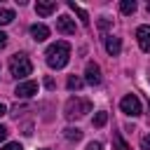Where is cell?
I'll return each instance as SVG.
<instances>
[{"mask_svg":"<svg viewBox=\"0 0 150 150\" xmlns=\"http://www.w3.org/2000/svg\"><path fill=\"white\" fill-rule=\"evenodd\" d=\"M84 82L91 84V87L101 84V68L96 63H87V68H84Z\"/></svg>","mask_w":150,"mask_h":150,"instance_id":"cell-6","label":"cell"},{"mask_svg":"<svg viewBox=\"0 0 150 150\" xmlns=\"http://www.w3.org/2000/svg\"><path fill=\"white\" fill-rule=\"evenodd\" d=\"M68 59H70V45H68L66 40H59V42L49 45L47 52H45V61H47V66L54 68V70L63 68V66L68 63Z\"/></svg>","mask_w":150,"mask_h":150,"instance_id":"cell-1","label":"cell"},{"mask_svg":"<svg viewBox=\"0 0 150 150\" xmlns=\"http://www.w3.org/2000/svg\"><path fill=\"white\" fill-rule=\"evenodd\" d=\"M14 21V12L7 9V7H0V26H7Z\"/></svg>","mask_w":150,"mask_h":150,"instance_id":"cell-14","label":"cell"},{"mask_svg":"<svg viewBox=\"0 0 150 150\" xmlns=\"http://www.w3.org/2000/svg\"><path fill=\"white\" fill-rule=\"evenodd\" d=\"M115 150H129V145L122 141V136H120V134H115Z\"/></svg>","mask_w":150,"mask_h":150,"instance_id":"cell-18","label":"cell"},{"mask_svg":"<svg viewBox=\"0 0 150 150\" xmlns=\"http://www.w3.org/2000/svg\"><path fill=\"white\" fill-rule=\"evenodd\" d=\"M87 150H103V145H101L98 141H91V143L87 145Z\"/></svg>","mask_w":150,"mask_h":150,"instance_id":"cell-21","label":"cell"},{"mask_svg":"<svg viewBox=\"0 0 150 150\" xmlns=\"http://www.w3.org/2000/svg\"><path fill=\"white\" fill-rule=\"evenodd\" d=\"M35 91H38V82L28 80V82H19V84H16L14 96H16V98H30Z\"/></svg>","mask_w":150,"mask_h":150,"instance_id":"cell-5","label":"cell"},{"mask_svg":"<svg viewBox=\"0 0 150 150\" xmlns=\"http://www.w3.org/2000/svg\"><path fill=\"white\" fill-rule=\"evenodd\" d=\"M45 87H47V89H54V80L47 77V80H45Z\"/></svg>","mask_w":150,"mask_h":150,"instance_id":"cell-24","label":"cell"},{"mask_svg":"<svg viewBox=\"0 0 150 150\" xmlns=\"http://www.w3.org/2000/svg\"><path fill=\"white\" fill-rule=\"evenodd\" d=\"M56 30L59 33H63V35H73L75 33V19H70V16H59L56 19Z\"/></svg>","mask_w":150,"mask_h":150,"instance_id":"cell-8","label":"cell"},{"mask_svg":"<svg viewBox=\"0 0 150 150\" xmlns=\"http://www.w3.org/2000/svg\"><path fill=\"white\" fill-rule=\"evenodd\" d=\"M120 12L122 14H134L136 12V2L134 0H122L120 2Z\"/></svg>","mask_w":150,"mask_h":150,"instance_id":"cell-15","label":"cell"},{"mask_svg":"<svg viewBox=\"0 0 150 150\" xmlns=\"http://www.w3.org/2000/svg\"><path fill=\"white\" fill-rule=\"evenodd\" d=\"M0 150H23V148H21L19 143H7V145H2Z\"/></svg>","mask_w":150,"mask_h":150,"instance_id":"cell-20","label":"cell"},{"mask_svg":"<svg viewBox=\"0 0 150 150\" xmlns=\"http://www.w3.org/2000/svg\"><path fill=\"white\" fill-rule=\"evenodd\" d=\"M105 52H108L110 56H117V54L122 52V40L115 38V35H108V38H105Z\"/></svg>","mask_w":150,"mask_h":150,"instance_id":"cell-11","label":"cell"},{"mask_svg":"<svg viewBox=\"0 0 150 150\" xmlns=\"http://www.w3.org/2000/svg\"><path fill=\"white\" fill-rule=\"evenodd\" d=\"M9 73H12V77H16V80H23L26 75L33 73L30 59H28L26 54H14V56L9 59Z\"/></svg>","mask_w":150,"mask_h":150,"instance_id":"cell-3","label":"cell"},{"mask_svg":"<svg viewBox=\"0 0 150 150\" xmlns=\"http://www.w3.org/2000/svg\"><path fill=\"white\" fill-rule=\"evenodd\" d=\"M5 45H7V35H5V33H2V30H0V49H2V47H5Z\"/></svg>","mask_w":150,"mask_h":150,"instance_id":"cell-23","label":"cell"},{"mask_svg":"<svg viewBox=\"0 0 150 150\" xmlns=\"http://www.w3.org/2000/svg\"><path fill=\"white\" fill-rule=\"evenodd\" d=\"M35 12L40 16H49L52 12H56V2L54 0H38L35 2Z\"/></svg>","mask_w":150,"mask_h":150,"instance_id":"cell-9","label":"cell"},{"mask_svg":"<svg viewBox=\"0 0 150 150\" xmlns=\"http://www.w3.org/2000/svg\"><path fill=\"white\" fill-rule=\"evenodd\" d=\"M148 108H150V101H148Z\"/></svg>","mask_w":150,"mask_h":150,"instance_id":"cell-27","label":"cell"},{"mask_svg":"<svg viewBox=\"0 0 150 150\" xmlns=\"http://www.w3.org/2000/svg\"><path fill=\"white\" fill-rule=\"evenodd\" d=\"M120 108H122V112L129 115V117H138V115H141V101H138L136 94H127V96L120 101Z\"/></svg>","mask_w":150,"mask_h":150,"instance_id":"cell-4","label":"cell"},{"mask_svg":"<svg viewBox=\"0 0 150 150\" xmlns=\"http://www.w3.org/2000/svg\"><path fill=\"white\" fill-rule=\"evenodd\" d=\"M68 7H70V9H73V12L77 14V16H80V21H82L84 26H89V14H87V12H84V9L80 7V5H75V2H68Z\"/></svg>","mask_w":150,"mask_h":150,"instance_id":"cell-12","label":"cell"},{"mask_svg":"<svg viewBox=\"0 0 150 150\" xmlns=\"http://www.w3.org/2000/svg\"><path fill=\"white\" fill-rule=\"evenodd\" d=\"M136 40H138V47L150 54V26H138L136 28Z\"/></svg>","mask_w":150,"mask_h":150,"instance_id":"cell-7","label":"cell"},{"mask_svg":"<svg viewBox=\"0 0 150 150\" xmlns=\"http://www.w3.org/2000/svg\"><path fill=\"white\" fill-rule=\"evenodd\" d=\"M105 122H108V112H105V110L96 112V117H94V127H103Z\"/></svg>","mask_w":150,"mask_h":150,"instance_id":"cell-17","label":"cell"},{"mask_svg":"<svg viewBox=\"0 0 150 150\" xmlns=\"http://www.w3.org/2000/svg\"><path fill=\"white\" fill-rule=\"evenodd\" d=\"M5 138H7V127L0 124V141H5Z\"/></svg>","mask_w":150,"mask_h":150,"instance_id":"cell-22","label":"cell"},{"mask_svg":"<svg viewBox=\"0 0 150 150\" xmlns=\"http://www.w3.org/2000/svg\"><path fill=\"white\" fill-rule=\"evenodd\" d=\"M82 84H84V82H82V77H77V75H70V77H68V82H66V87H68L70 91H80V89H82Z\"/></svg>","mask_w":150,"mask_h":150,"instance_id":"cell-13","label":"cell"},{"mask_svg":"<svg viewBox=\"0 0 150 150\" xmlns=\"http://www.w3.org/2000/svg\"><path fill=\"white\" fill-rule=\"evenodd\" d=\"M42 150H47V148H42Z\"/></svg>","mask_w":150,"mask_h":150,"instance_id":"cell-28","label":"cell"},{"mask_svg":"<svg viewBox=\"0 0 150 150\" xmlns=\"http://www.w3.org/2000/svg\"><path fill=\"white\" fill-rule=\"evenodd\" d=\"M30 38H33L35 42H42V40L49 38V28H47L45 23H33V26H30Z\"/></svg>","mask_w":150,"mask_h":150,"instance_id":"cell-10","label":"cell"},{"mask_svg":"<svg viewBox=\"0 0 150 150\" xmlns=\"http://www.w3.org/2000/svg\"><path fill=\"white\" fill-rule=\"evenodd\" d=\"M87 112H91V101L87 98H80V96H73L66 101V108H63V115L68 120H77V117H84Z\"/></svg>","mask_w":150,"mask_h":150,"instance_id":"cell-2","label":"cell"},{"mask_svg":"<svg viewBox=\"0 0 150 150\" xmlns=\"http://www.w3.org/2000/svg\"><path fill=\"white\" fill-rule=\"evenodd\" d=\"M141 150H150V134H145L141 138Z\"/></svg>","mask_w":150,"mask_h":150,"instance_id":"cell-19","label":"cell"},{"mask_svg":"<svg viewBox=\"0 0 150 150\" xmlns=\"http://www.w3.org/2000/svg\"><path fill=\"white\" fill-rule=\"evenodd\" d=\"M63 134H66L68 141H80V138H82V131H80L77 127H68V129H63Z\"/></svg>","mask_w":150,"mask_h":150,"instance_id":"cell-16","label":"cell"},{"mask_svg":"<svg viewBox=\"0 0 150 150\" xmlns=\"http://www.w3.org/2000/svg\"><path fill=\"white\" fill-rule=\"evenodd\" d=\"M148 12H150V2H148Z\"/></svg>","mask_w":150,"mask_h":150,"instance_id":"cell-26","label":"cell"},{"mask_svg":"<svg viewBox=\"0 0 150 150\" xmlns=\"http://www.w3.org/2000/svg\"><path fill=\"white\" fill-rule=\"evenodd\" d=\"M5 112H7V108H5V105H2V103H0V117H2V115H5Z\"/></svg>","mask_w":150,"mask_h":150,"instance_id":"cell-25","label":"cell"}]
</instances>
